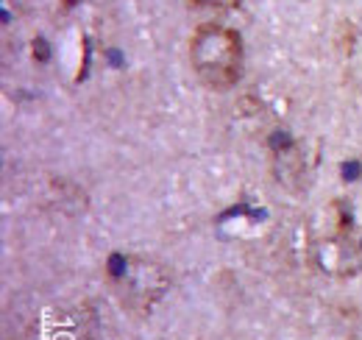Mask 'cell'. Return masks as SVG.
<instances>
[{"mask_svg":"<svg viewBox=\"0 0 362 340\" xmlns=\"http://www.w3.org/2000/svg\"><path fill=\"white\" fill-rule=\"evenodd\" d=\"M189 59L198 79L209 89H228L240 79L243 42L223 26H201L189 42Z\"/></svg>","mask_w":362,"mask_h":340,"instance_id":"obj_1","label":"cell"},{"mask_svg":"<svg viewBox=\"0 0 362 340\" xmlns=\"http://www.w3.org/2000/svg\"><path fill=\"white\" fill-rule=\"evenodd\" d=\"M126 268H129L126 256H123V254H112V259H109V273H112V276H123V273H126Z\"/></svg>","mask_w":362,"mask_h":340,"instance_id":"obj_2","label":"cell"},{"mask_svg":"<svg viewBox=\"0 0 362 340\" xmlns=\"http://www.w3.org/2000/svg\"><path fill=\"white\" fill-rule=\"evenodd\" d=\"M362 176V162H346L343 165V178H349V181H354V178H360Z\"/></svg>","mask_w":362,"mask_h":340,"instance_id":"obj_3","label":"cell"},{"mask_svg":"<svg viewBox=\"0 0 362 340\" xmlns=\"http://www.w3.org/2000/svg\"><path fill=\"white\" fill-rule=\"evenodd\" d=\"M271 145L276 151H287V148H293V140H290V134H273Z\"/></svg>","mask_w":362,"mask_h":340,"instance_id":"obj_4","label":"cell"},{"mask_svg":"<svg viewBox=\"0 0 362 340\" xmlns=\"http://www.w3.org/2000/svg\"><path fill=\"white\" fill-rule=\"evenodd\" d=\"M201 6H212V8H234L240 0H195Z\"/></svg>","mask_w":362,"mask_h":340,"instance_id":"obj_5","label":"cell"},{"mask_svg":"<svg viewBox=\"0 0 362 340\" xmlns=\"http://www.w3.org/2000/svg\"><path fill=\"white\" fill-rule=\"evenodd\" d=\"M34 56H37L40 62H47V59H50V50H47L45 40H34Z\"/></svg>","mask_w":362,"mask_h":340,"instance_id":"obj_6","label":"cell"},{"mask_svg":"<svg viewBox=\"0 0 362 340\" xmlns=\"http://www.w3.org/2000/svg\"><path fill=\"white\" fill-rule=\"evenodd\" d=\"M64 3H67V6H73V3H76V0H64Z\"/></svg>","mask_w":362,"mask_h":340,"instance_id":"obj_7","label":"cell"}]
</instances>
